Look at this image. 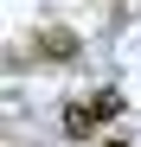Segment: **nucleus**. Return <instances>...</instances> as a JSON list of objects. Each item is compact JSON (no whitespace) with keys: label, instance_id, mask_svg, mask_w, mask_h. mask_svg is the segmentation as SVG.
<instances>
[{"label":"nucleus","instance_id":"obj_1","mask_svg":"<svg viewBox=\"0 0 141 147\" xmlns=\"http://www.w3.org/2000/svg\"><path fill=\"white\" fill-rule=\"evenodd\" d=\"M39 58L70 64V58H77V32H64V26H45V32H39Z\"/></svg>","mask_w":141,"mask_h":147},{"label":"nucleus","instance_id":"obj_2","mask_svg":"<svg viewBox=\"0 0 141 147\" xmlns=\"http://www.w3.org/2000/svg\"><path fill=\"white\" fill-rule=\"evenodd\" d=\"M90 128H96V109H90V102H70L64 109V134L70 141H90Z\"/></svg>","mask_w":141,"mask_h":147},{"label":"nucleus","instance_id":"obj_3","mask_svg":"<svg viewBox=\"0 0 141 147\" xmlns=\"http://www.w3.org/2000/svg\"><path fill=\"white\" fill-rule=\"evenodd\" d=\"M90 109H96V121H115V115H122V90H96Z\"/></svg>","mask_w":141,"mask_h":147},{"label":"nucleus","instance_id":"obj_4","mask_svg":"<svg viewBox=\"0 0 141 147\" xmlns=\"http://www.w3.org/2000/svg\"><path fill=\"white\" fill-rule=\"evenodd\" d=\"M103 147H128V141H103Z\"/></svg>","mask_w":141,"mask_h":147}]
</instances>
